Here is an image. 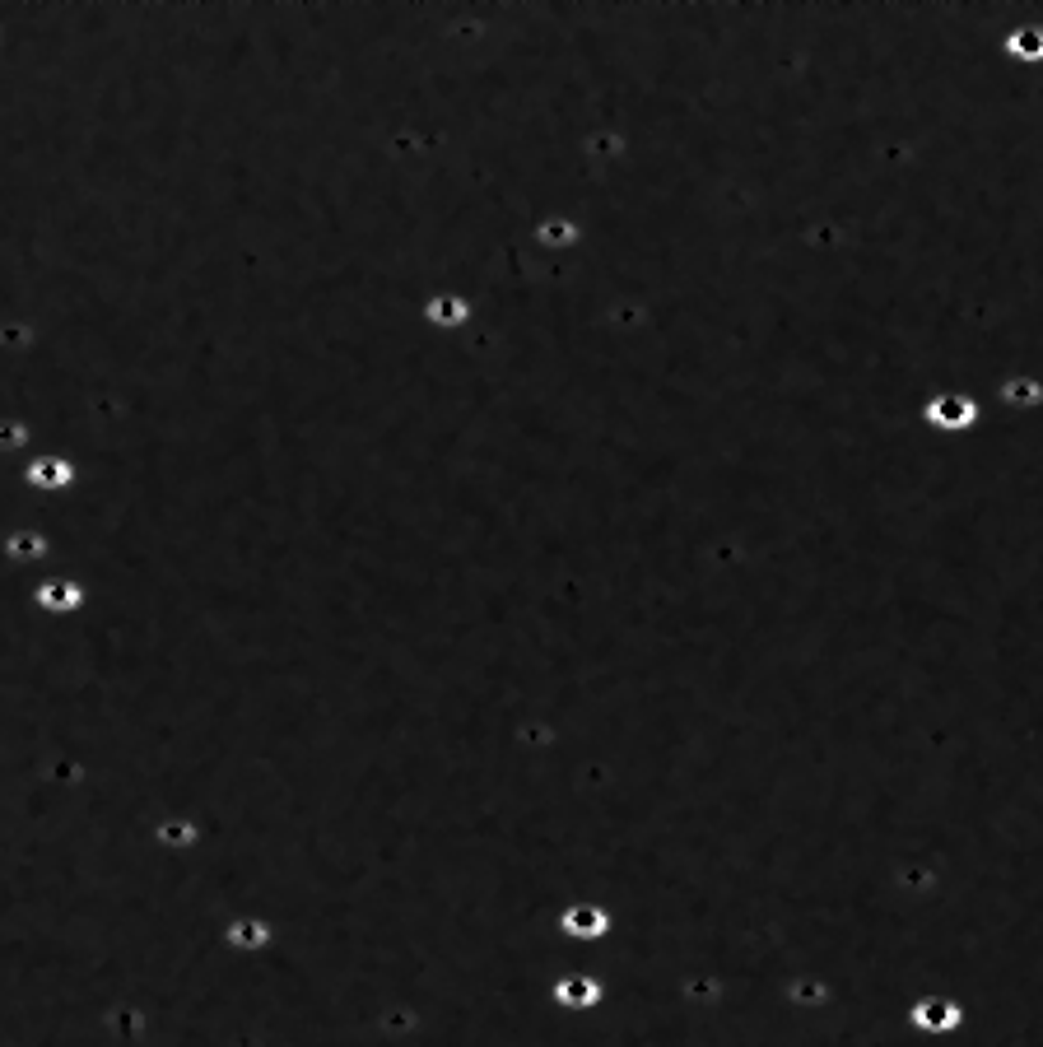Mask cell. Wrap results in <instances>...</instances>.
Returning a JSON list of instances; mask_svg holds the SVG:
<instances>
[{
  "label": "cell",
  "mask_w": 1043,
  "mask_h": 1047,
  "mask_svg": "<svg viewBox=\"0 0 1043 1047\" xmlns=\"http://www.w3.org/2000/svg\"><path fill=\"white\" fill-rule=\"evenodd\" d=\"M974 415H978V405L969 396H960V391H946V396H936L927 405V419H932L936 429H969Z\"/></svg>",
  "instance_id": "cell-2"
},
{
  "label": "cell",
  "mask_w": 1043,
  "mask_h": 1047,
  "mask_svg": "<svg viewBox=\"0 0 1043 1047\" xmlns=\"http://www.w3.org/2000/svg\"><path fill=\"white\" fill-rule=\"evenodd\" d=\"M559 996L583 1006V1001H596V996H601V987H596V982H564V987H559Z\"/></svg>",
  "instance_id": "cell-6"
},
{
  "label": "cell",
  "mask_w": 1043,
  "mask_h": 1047,
  "mask_svg": "<svg viewBox=\"0 0 1043 1047\" xmlns=\"http://www.w3.org/2000/svg\"><path fill=\"white\" fill-rule=\"evenodd\" d=\"M1006 52L1020 56V61H1043V28L1039 24H1020L1011 38H1006Z\"/></svg>",
  "instance_id": "cell-3"
},
{
  "label": "cell",
  "mask_w": 1043,
  "mask_h": 1047,
  "mask_svg": "<svg viewBox=\"0 0 1043 1047\" xmlns=\"http://www.w3.org/2000/svg\"><path fill=\"white\" fill-rule=\"evenodd\" d=\"M913 1024H918L922 1034H950V1029L964 1024V1010L950 996H922L918 1006H913Z\"/></svg>",
  "instance_id": "cell-1"
},
{
  "label": "cell",
  "mask_w": 1043,
  "mask_h": 1047,
  "mask_svg": "<svg viewBox=\"0 0 1043 1047\" xmlns=\"http://www.w3.org/2000/svg\"><path fill=\"white\" fill-rule=\"evenodd\" d=\"M1002 396L1006 401H1016V405H1034V401H1043V387L1030 382V377H1011V382L1002 387Z\"/></svg>",
  "instance_id": "cell-5"
},
{
  "label": "cell",
  "mask_w": 1043,
  "mask_h": 1047,
  "mask_svg": "<svg viewBox=\"0 0 1043 1047\" xmlns=\"http://www.w3.org/2000/svg\"><path fill=\"white\" fill-rule=\"evenodd\" d=\"M564 927H569L573 936H596V931H606V913H596V908H578V913L564 917Z\"/></svg>",
  "instance_id": "cell-4"
}]
</instances>
